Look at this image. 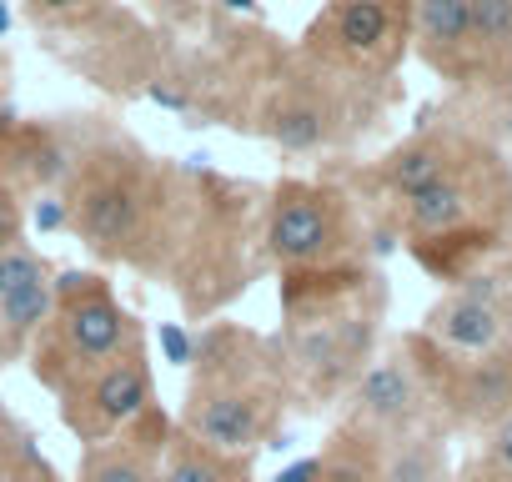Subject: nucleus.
Masks as SVG:
<instances>
[{"instance_id":"obj_1","label":"nucleus","mask_w":512,"mask_h":482,"mask_svg":"<svg viewBox=\"0 0 512 482\" xmlns=\"http://www.w3.org/2000/svg\"><path fill=\"white\" fill-rule=\"evenodd\" d=\"M282 362L302 407H332L352 392V382L377 357L382 317H387V282L382 272L357 257L322 272L282 277Z\"/></svg>"},{"instance_id":"obj_2","label":"nucleus","mask_w":512,"mask_h":482,"mask_svg":"<svg viewBox=\"0 0 512 482\" xmlns=\"http://www.w3.org/2000/svg\"><path fill=\"white\" fill-rule=\"evenodd\" d=\"M297 402L277 337L241 322H206L191 352V382L176 427L216 452L251 457L267 447Z\"/></svg>"},{"instance_id":"obj_3","label":"nucleus","mask_w":512,"mask_h":482,"mask_svg":"<svg viewBox=\"0 0 512 482\" xmlns=\"http://www.w3.org/2000/svg\"><path fill=\"white\" fill-rule=\"evenodd\" d=\"M66 221L86 241L91 257L146 272V277H166L171 252H176L181 206L151 166L121 151H106L71 171Z\"/></svg>"},{"instance_id":"obj_4","label":"nucleus","mask_w":512,"mask_h":482,"mask_svg":"<svg viewBox=\"0 0 512 482\" xmlns=\"http://www.w3.org/2000/svg\"><path fill=\"white\" fill-rule=\"evenodd\" d=\"M141 342H146V327L116 297V287L101 272H71L56 282V312L41 327L26 367L51 397H66L91 372H101L106 362H116L121 352Z\"/></svg>"},{"instance_id":"obj_5","label":"nucleus","mask_w":512,"mask_h":482,"mask_svg":"<svg viewBox=\"0 0 512 482\" xmlns=\"http://www.w3.org/2000/svg\"><path fill=\"white\" fill-rule=\"evenodd\" d=\"M262 252L282 277L357 262L362 236H357L352 201L322 181H282L267 201Z\"/></svg>"},{"instance_id":"obj_6","label":"nucleus","mask_w":512,"mask_h":482,"mask_svg":"<svg viewBox=\"0 0 512 482\" xmlns=\"http://www.w3.org/2000/svg\"><path fill=\"white\" fill-rule=\"evenodd\" d=\"M347 427L377 437V442H397L407 432H422V427H442L437 422V407H432V392L407 352V342L397 337L392 347H382L367 372L352 382V392L342 397V417Z\"/></svg>"},{"instance_id":"obj_7","label":"nucleus","mask_w":512,"mask_h":482,"mask_svg":"<svg viewBox=\"0 0 512 482\" xmlns=\"http://www.w3.org/2000/svg\"><path fill=\"white\" fill-rule=\"evenodd\" d=\"M61 402V422L81 447H101L121 432H131L151 407H156V372H151V352L146 342L121 352L116 362H106L101 372H91L81 387H71Z\"/></svg>"},{"instance_id":"obj_8","label":"nucleus","mask_w":512,"mask_h":482,"mask_svg":"<svg viewBox=\"0 0 512 482\" xmlns=\"http://www.w3.org/2000/svg\"><path fill=\"white\" fill-rule=\"evenodd\" d=\"M417 332L452 357H487L507 347L512 342V282L497 272H482V277L447 287L427 307Z\"/></svg>"},{"instance_id":"obj_9","label":"nucleus","mask_w":512,"mask_h":482,"mask_svg":"<svg viewBox=\"0 0 512 482\" xmlns=\"http://www.w3.org/2000/svg\"><path fill=\"white\" fill-rule=\"evenodd\" d=\"M51 312H56V267L36 247L16 241L11 252H0V372L31 357Z\"/></svg>"},{"instance_id":"obj_10","label":"nucleus","mask_w":512,"mask_h":482,"mask_svg":"<svg viewBox=\"0 0 512 482\" xmlns=\"http://www.w3.org/2000/svg\"><path fill=\"white\" fill-rule=\"evenodd\" d=\"M402 6L397 0H337L332 16L312 26V41H327L332 56L357 66H382L397 56Z\"/></svg>"},{"instance_id":"obj_11","label":"nucleus","mask_w":512,"mask_h":482,"mask_svg":"<svg viewBox=\"0 0 512 482\" xmlns=\"http://www.w3.org/2000/svg\"><path fill=\"white\" fill-rule=\"evenodd\" d=\"M171 417L161 407H151L131 432L101 442V447H81L76 462V482H156L161 477V452L171 442Z\"/></svg>"},{"instance_id":"obj_12","label":"nucleus","mask_w":512,"mask_h":482,"mask_svg":"<svg viewBox=\"0 0 512 482\" xmlns=\"http://www.w3.org/2000/svg\"><path fill=\"white\" fill-rule=\"evenodd\" d=\"M472 16H477V0H417V6H412L422 56H427L442 76H452V81H467Z\"/></svg>"},{"instance_id":"obj_13","label":"nucleus","mask_w":512,"mask_h":482,"mask_svg":"<svg viewBox=\"0 0 512 482\" xmlns=\"http://www.w3.org/2000/svg\"><path fill=\"white\" fill-rule=\"evenodd\" d=\"M472 151H477V146L462 141V136H412L407 146H397V151L382 161V186H387L397 201H407V196H417V191L447 181Z\"/></svg>"},{"instance_id":"obj_14","label":"nucleus","mask_w":512,"mask_h":482,"mask_svg":"<svg viewBox=\"0 0 512 482\" xmlns=\"http://www.w3.org/2000/svg\"><path fill=\"white\" fill-rule=\"evenodd\" d=\"M467 81L512 86V0H477Z\"/></svg>"},{"instance_id":"obj_15","label":"nucleus","mask_w":512,"mask_h":482,"mask_svg":"<svg viewBox=\"0 0 512 482\" xmlns=\"http://www.w3.org/2000/svg\"><path fill=\"white\" fill-rule=\"evenodd\" d=\"M156 482H251V457L241 452H216L181 427H171V442L161 452V477Z\"/></svg>"},{"instance_id":"obj_16","label":"nucleus","mask_w":512,"mask_h":482,"mask_svg":"<svg viewBox=\"0 0 512 482\" xmlns=\"http://www.w3.org/2000/svg\"><path fill=\"white\" fill-rule=\"evenodd\" d=\"M382 482H457L447 432L422 427V432H407L397 442H382Z\"/></svg>"},{"instance_id":"obj_17","label":"nucleus","mask_w":512,"mask_h":482,"mask_svg":"<svg viewBox=\"0 0 512 482\" xmlns=\"http://www.w3.org/2000/svg\"><path fill=\"white\" fill-rule=\"evenodd\" d=\"M312 482H382V442L337 422L327 447L312 457Z\"/></svg>"},{"instance_id":"obj_18","label":"nucleus","mask_w":512,"mask_h":482,"mask_svg":"<svg viewBox=\"0 0 512 482\" xmlns=\"http://www.w3.org/2000/svg\"><path fill=\"white\" fill-rule=\"evenodd\" d=\"M272 141L287 151H317L327 141V111L317 101H282L272 116Z\"/></svg>"},{"instance_id":"obj_19","label":"nucleus","mask_w":512,"mask_h":482,"mask_svg":"<svg viewBox=\"0 0 512 482\" xmlns=\"http://www.w3.org/2000/svg\"><path fill=\"white\" fill-rule=\"evenodd\" d=\"M477 437H482L477 462H487V467H497V472H512V412H507L502 422H492L487 432H477Z\"/></svg>"},{"instance_id":"obj_20","label":"nucleus","mask_w":512,"mask_h":482,"mask_svg":"<svg viewBox=\"0 0 512 482\" xmlns=\"http://www.w3.org/2000/svg\"><path fill=\"white\" fill-rule=\"evenodd\" d=\"M0 482H61V472L41 457V447H31L11 462H0Z\"/></svg>"},{"instance_id":"obj_21","label":"nucleus","mask_w":512,"mask_h":482,"mask_svg":"<svg viewBox=\"0 0 512 482\" xmlns=\"http://www.w3.org/2000/svg\"><path fill=\"white\" fill-rule=\"evenodd\" d=\"M36 442H31V432H26V422L0 402V462H11V457H21V452H31Z\"/></svg>"},{"instance_id":"obj_22","label":"nucleus","mask_w":512,"mask_h":482,"mask_svg":"<svg viewBox=\"0 0 512 482\" xmlns=\"http://www.w3.org/2000/svg\"><path fill=\"white\" fill-rule=\"evenodd\" d=\"M16 241H21V201L6 181H0V252H11Z\"/></svg>"},{"instance_id":"obj_23","label":"nucleus","mask_w":512,"mask_h":482,"mask_svg":"<svg viewBox=\"0 0 512 482\" xmlns=\"http://www.w3.org/2000/svg\"><path fill=\"white\" fill-rule=\"evenodd\" d=\"M457 482H512V472H497V467H487V462H467L462 472H457Z\"/></svg>"},{"instance_id":"obj_24","label":"nucleus","mask_w":512,"mask_h":482,"mask_svg":"<svg viewBox=\"0 0 512 482\" xmlns=\"http://www.w3.org/2000/svg\"><path fill=\"white\" fill-rule=\"evenodd\" d=\"M36 6V16H71V11H81L86 0H31Z\"/></svg>"}]
</instances>
